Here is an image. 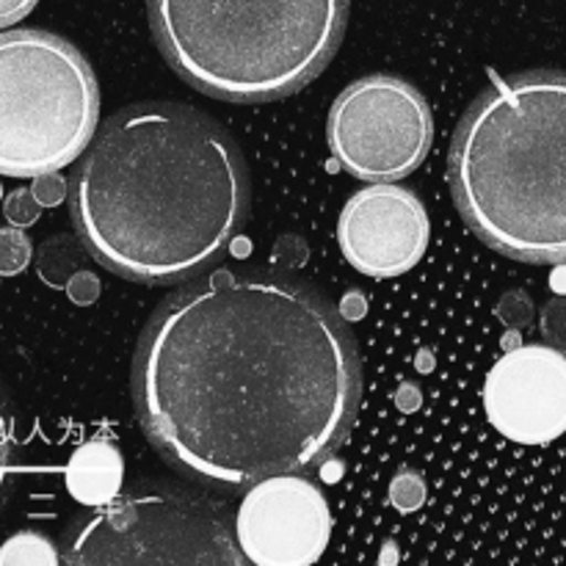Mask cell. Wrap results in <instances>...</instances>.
Here are the masks:
<instances>
[{
  "label": "cell",
  "instance_id": "1",
  "mask_svg": "<svg viewBox=\"0 0 566 566\" xmlns=\"http://www.w3.org/2000/svg\"><path fill=\"white\" fill-rule=\"evenodd\" d=\"M363 368L346 318L274 274L216 271L153 315L133 403L160 457L221 486L307 473L346 442Z\"/></svg>",
  "mask_w": 566,
  "mask_h": 566
},
{
  "label": "cell",
  "instance_id": "2",
  "mask_svg": "<svg viewBox=\"0 0 566 566\" xmlns=\"http://www.w3.org/2000/svg\"><path fill=\"white\" fill-rule=\"evenodd\" d=\"M70 210L99 265L144 285H175L241 232L247 164L210 116L177 103L133 105L86 147Z\"/></svg>",
  "mask_w": 566,
  "mask_h": 566
},
{
  "label": "cell",
  "instance_id": "3",
  "mask_svg": "<svg viewBox=\"0 0 566 566\" xmlns=\"http://www.w3.org/2000/svg\"><path fill=\"white\" fill-rule=\"evenodd\" d=\"M448 177L462 219L495 252L566 263V72H520L479 94Z\"/></svg>",
  "mask_w": 566,
  "mask_h": 566
},
{
  "label": "cell",
  "instance_id": "4",
  "mask_svg": "<svg viewBox=\"0 0 566 566\" xmlns=\"http://www.w3.org/2000/svg\"><path fill=\"white\" fill-rule=\"evenodd\" d=\"M348 0H149L155 42L193 88L227 103H271L324 72Z\"/></svg>",
  "mask_w": 566,
  "mask_h": 566
},
{
  "label": "cell",
  "instance_id": "5",
  "mask_svg": "<svg viewBox=\"0 0 566 566\" xmlns=\"http://www.w3.org/2000/svg\"><path fill=\"white\" fill-rule=\"evenodd\" d=\"M97 119V77L66 39L0 33V175L64 169L86 153Z\"/></svg>",
  "mask_w": 566,
  "mask_h": 566
},
{
  "label": "cell",
  "instance_id": "6",
  "mask_svg": "<svg viewBox=\"0 0 566 566\" xmlns=\"http://www.w3.org/2000/svg\"><path fill=\"white\" fill-rule=\"evenodd\" d=\"M66 564H243L230 520L180 490H138L97 506L66 542Z\"/></svg>",
  "mask_w": 566,
  "mask_h": 566
},
{
  "label": "cell",
  "instance_id": "7",
  "mask_svg": "<svg viewBox=\"0 0 566 566\" xmlns=\"http://www.w3.org/2000/svg\"><path fill=\"white\" fill-rule=\"evenodd\" d=\"M434 119L423 92L392 75H370L343 88L329 111L332 155L365 182H392L426 160Z\"/></svg>",
  "mask_w": 566,
  "mask_h": 566
},
{
  "label": "cell",
  "instance_id": "8",
  "mask_svg": "<svg viewBox=\"0 0 566 566\" xmlns=\"http://www.w3.org/2000/svg\"><path fill=\"white\" fill-rule=\"evenodd\" d=\"M326 497L298 473L258 481L243 497L235 539L243 558L258 566H310L329 545Z\"/></svg>",
  "mask_w": 566,
  "mask_h": 566
},
{
  "label": "cell",
  "instance_id": "9",
  "mask_svg": "<svg viewBox=\"0 0 566 566\" xmlns=\"http://www.w3.org/2000/svg\"><path fill=\"white\" fill-rule=\"evenodd\" d=\"M490 423L520 446H547L566 434V354L520 346L495 363L484 381Z\"/></svg>",
  "mask_w": 566,
  "mask_h": 566
},
{
  "label": "cell",
  "instance_id": "10",
  "mask_svg": "<svg viewBox=\"0 0 566 566\" xmlns=\"http://www.w3.org/2000/svg\"><path fill=\"white\" fill-rule=\"evenodd\" d=\"M431 224L423 202L392 182L357 191L337 224L343 258L365 276L392 280L423 260Z\"/></svg>",
  "mask_w": 566,
  "mask_h": 566
},
{
  "label": "cell",
  "instance_id": "11",
  "mask_svg": "<svg viewBox=\"0 0 566 566\" xmlns=\"http://www.w3.org/2000/svg\"><path fill=\"white\" fill-rule=\"evenodd\" d=\"M122 453L111 442H86L77 448L66 468V486L83 506H105L122 490Z\"/></svg>",
  "mask_w": 566,
  "mask_h": 566
},
{
  "label": "cell",
  "instance_id": "12",
  "mask_svg": "<svg viewBox=\"0 0 566 566\" xmlns=\"http://www.w3.org/2000/svg\"><path fill=\"white\" fill-rule=\"evenodd\" d=\"M61 562L59 553L53 551L48 539L36 534H20L3 547L0 564H55Z\"/></svg>",
  "mask_w": 566,
  "mask_h": 566
},
{
  "label": "cell",
  "instance_id": "13",
  "mask_svg": "<svg viewBox=\"0 0 566 566\" xmlns=\"http://www.w3.org/2000/svg\"><path fill=\"white\" fill-rule=\"evenodd\" d=\"M31 263V241L20 230H0V276L20 274Z\"/></svg>",
  "mask_w": 566,
  "mask_h": 566
},
{
  "label": "cell",
  "instance_id": "14",
  "mask_svg": "<svg viewBox=\"0 0 566 566\" xmlns=\"http://www.w3.org/2000/svg\"><path fill=\"white\" fill-rule=\"evenodd\" d=\"M11 464H14V431H11L9 407L0 396V506L11 490Z\"/></svg>",
  "mask_w": 566,
  "mask_h": 566
},
{
  "label": "cell",
  "instance_id": "15",
  "mask_svg": "<svg viewBox=\"0 0 566 566\" xmlns=\"http://www.w3.org/2000/svg\"><path fill=\"white\" fill-rule=\"evenodd\" d=\"M390 497L398 509H403V512H415V509L423 506V501H426L423 481L412 473L398 475L390 486Z\"/></svg>",
  "mask_w": 566,
  "mask_h": 566
},
{
  "label": "cell",
  "instance_id": "16",
  "mask_svg": "<svg viewBox=\"0 0 566 566\" xmlns=\"http://www.w3.org/2000/svg\"><path fill=\"white\" fill-rule=\"evenodd\" d=\"M6 216L14 224H31L39 216V199L33 197V191H14L6 199Z\"/></svg>",
  "mask_w": 566,
  "mask_h": 566
},
{
  "label": "cell",
  "instance_id": "17",
  "mask_svg": "<svg viewBox=\"0 0 566 566\" xmlns=\"http://www.w3.org/2000/svg\"><path fill=\"white\" fill-rule=\"evenodd\" d=\"M33 197L39 199V205H55L64 197V182H61L59 171H50V175L36 177V186H33Z\"/></svg>",
  "mask_w": 566,
  "mask_h": 566
},
{
  "label": "cell",
  "instance_id": "18",
  "mask_svg": "<svg viewBox=\"0 0 566 566\" xmlns=\"http://www.w3.org/2000/svg\"><path fill=\"white\" fill-rule=\"evenodd\" d=\"M39 0H0V28H9L20 22L22 17L36 9Z\"/></svg>",
  "mask_w": 566,
  "mask_h": 566
},
{
  "label": "cell",
  "instance_id": "19",
  "mask_svg": "<svg viewBox=\"0 0 566 566\" xmlns=\"http://www.w3.org/2000/svg\"><path fill=\"white\" fill-rule=\"evenodd\" d=\"M97 282H94L92 274H77L70 285V296L75 298L77 304H88L97 298Z\"/></svg>",
  "mask_w": 566,
  "mask_h": 566
}]
</instances>
